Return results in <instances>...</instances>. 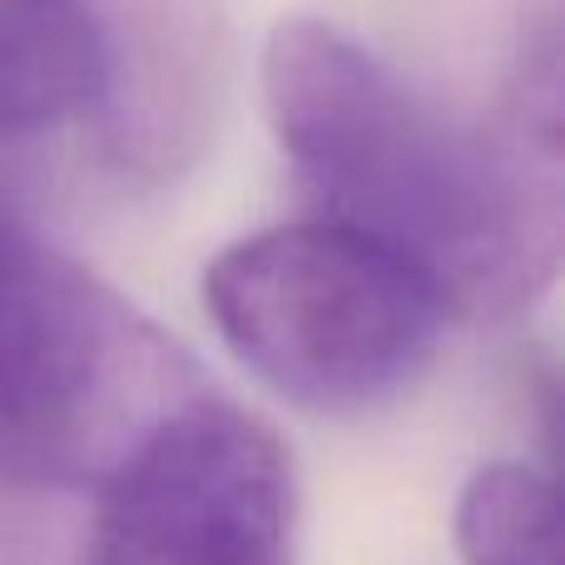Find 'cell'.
<instances>
[{
    "mask_svg": "<svg viewBox=\"0 0 565 565\" xmlns=\"http://www.w3.org/2000/svg\"><path fill=\"white\" fill-rule=\"evenodd\" d=\"M264 99L318 214L402 254L451 318H516L556 282L565 194L551 15L521 40L487 119H457L352 30L312 15L268 35Z\"/></svg>",
    "mask_w": 565,
    "mask_h": 565,
    "instance_id": "6da1fadb",
    "label": "cell"
},
{
    "mask_svg": "<svg viewBox=\"0 0 565 565\" xmlns=\"http://www.w3.org/2000/svg\"><path fill=\"white\" fill-rule=\"evenodd\" d=\"M189 358L0 194V481L99 487L149 422L194 397Z\"/></svg>",
    "mask_w": 565,
    "mask_h": 565,
    "instance_id": "7a4b0ae2",
    "label": "cell"
},
{
    "mask_svg": "<svg viewBox=\"0 0 565 565\" xmlns=\"http://www.w3.org/2000/svg\"><path fill=\"white\" fill-rule=\"evenodd\" d=\"M204 312L268 392L308 412L387 402L457 322L407 258L322 214L228 244L204 268Z\"/></svg>",
    "mask_w": 565,
    "mask_h": 565,
    "instance_id": "3957f363",
    "label": "cell"
},
{
    "mask_svg": "<svg viewBox=\"0 0 565 565\" xmlns=\"http://www.w3.org/2000/svg\"><path fill=\"white\" fill-rule=\"evenodd\" d=\"M85 565H288L292 457L268 422L204 392L105 471Z\"/></svg>",
    "mask_w": 565,
    "mask_h": 565,
    "instance_id": "277c9868",
    "label": "cell"
},
{
    "mask_svg": "<svg viewBox=\"0 0 565 565\" xmlns=\"http://www.w3.org/2000/svg\"><path fill=\"white\" fill-rule=\"evenodd\" d=\"M115 45L95 0H0V135L105 105Z\"/></svg>",
    "mask_w": 565,
    "mask_h": 565,
    "instance_id": "5b68a950",
    "label": "cell"
},
{
    "mask_svg": "<svg viewBox=\"0 0 565 565\" xmlns=\"http://www.w3.org/2000/svg\"><path fill=\"white\" fill-rule=\"evenodd\" d=\"M556 487L521 461L481 467L457 501L461 565H556Z\"/></svg>",
    "mask_w": 565,
    "mask_h": 565,
    "instance_id": "8992f818",
    "label": "cell"
}]
</instances>
